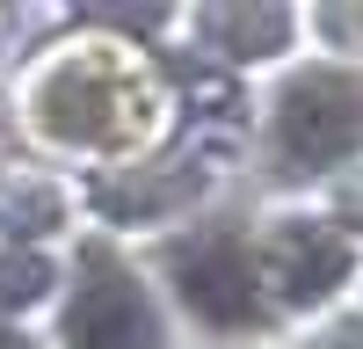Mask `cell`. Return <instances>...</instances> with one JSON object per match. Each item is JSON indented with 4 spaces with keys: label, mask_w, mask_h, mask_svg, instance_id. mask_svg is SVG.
Returning a JSON list of instances; mask_svg holds the SVG:
<instances>
[{
    "label": "cell",
    "mask_w": 363,
    "mask_h": 349,
    "mask_svg": "<svg viewBox=\"0 0 363 349\" xmlns=\"http://www.w3.org/2000/svg\"><path fill=\"white\" fill-rule=\"evenodd\" d=\"M363 153V73L356 66H306L284 80L269 109V160L277 174H327Z\"/></svg>",
    "instance_id": "cell-1"
},
{
    "label": "cell",
    "mask_w": 363,
    "mask_h": 349,
    "mask_svg": "<svg viewBox=\"0 0 363 349\" xmlns=\"http://www.w3.org/2000/svg\"><path fill=\"white\" fill-rule=\"evenodd\" d=\"M167 277H174V299L189 306L203 328H218V335H247V328L269 320L262 255L240 240L233 226H203V233H189V240H174Z\"/></svg>",
    "instance_id": "cell-2"
},
{
    "label": "cell",
    "mask_w": 363,
    "mask_h": 349,
    "mask_svg": "<svg viewBox=\"0 0 363 349\" xmlns=\"http://www.w3.org/2000/svg\"><path fill=\"white\" fill-rule=\"evenodd\" d=\"M66 349H167L153 291L102 240L80 255V277H73V299H66Z\"/></svg>",
    "instance_id": "cell-3"
},
{
    "label": "cell",
    "mask_w": 363,
    "mask_h": 349,
    "mask_svg": "<svg viewBox=\"0 0 363 349\" xmlns=\"http://www.w3.org/2000/svg\"><path fill=\"white\" fill-rule=\"evenodd\" d=\"M203 37L218 44L225 58H277L291 44V15L284 8H211Z\"/></svg>",
    "instance_id": "cell-5"
},
{
    "label": "cell",
    "mask_w": 363,
    "mask_h": 349,
    "mask_svg": "<svg viewBox=\"0 0 363 349\" xmlns=\"http://www.w3.org/2000/svg\"><path fill=\"white\" fill-rule=\"evenodd\" d=\"M349 270H356V248L327 218H284L269 233V255H262V284L284 306H327L349 284Z\"/></svg>",
    "instance_id": "cell-4"
},
{
    "label": "cell",
    "mask_w": 363,
    "mask_h": 349,
    "mask_svg": "<svg viewBox=\"0 0 363 349\" xmlns=\"http://www.w3.org/2000/svg\"><path fill=\"white\" fill-rule=\"evenodd\" d=\"M306 349H342V335H335V342H306Z\"/></svg>",
    "instance_id": "cell-9"
},
{
    "label": "cell",
    "mask_w": 363,
    "mask_h": 349,
    "mask_svg": "<svg viewBox=\"0 0 363 349\" xmlns=\"http://www.w3.org/2000/svg\"><path fill=\"white\" fill-rule=\"evenodd\" d=\"M342 349H363V328H349V335H342Z\"/></svg>",
    "instance_id": "cell-8"
},
{
    "label": "cell",
    "mask_w": 363,
    "mask_h": 349,
    "mask_svg": "<svg viewBox=\"0 0 363 349\" xmlns=\"http://www.w3.org/2000/svg\"><path fill=\"white\" fill-rule=\"evenodd\" d=\"M0 349H29V335H22V328H8V320H0Z\"/></svg>",
    "instance_id": "cell-7"
},
{
    "label": "cell",
    "mask_w": 363,
    "mask_h": 349,
    "mask_svg": "<svg viewBox=\"0 0 363 349\" xmlns=\"http://www.w3.org/2000/svg\"><path fill=\"white\" fill-rule=\"evenodd\" d=\"M51 284H58V270H51V255H37V248H8L0 255V306H37V299H51Z\"/></svg>",
    "instance_id": "cell-6"
}]
</instances>
